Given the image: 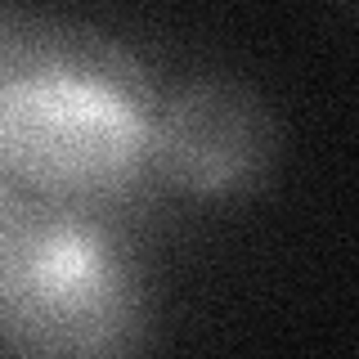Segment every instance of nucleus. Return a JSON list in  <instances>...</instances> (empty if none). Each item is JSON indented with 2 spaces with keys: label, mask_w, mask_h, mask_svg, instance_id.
<instances>
[{
  "label": "nucleus",
  "mask_w": 359,
  "mask_h": 359,
  "mask_svg": "<svg viewBox=\"0 0 359 359\" xmlns=\"http://www.w3.org/2000/svg\"><path fill=\"white\" fill-rule=\"evenodd\" d=\"M157 95L126 45L0 18V198L121 211L153 180Z\"/></svg>",
  "instance_id": "f257e3e1"
},
{
  "label": "nucleus",
  "mask_w": 359,
  "mask_h": 359,
  "mask_svg": "<svg viewBox=\"0 0 359 359\" xmlns=\"http://www.w3.org/2000/svg\"><path fill=\"white\" fill-rule=\"evenodd\" d=\"M112 216L0 198V351L95 359L149 341V274Z\"/></svg>",
  "instance_id": "f03ea898"
},
{
  "label": "nucleus",
  "mask_w": 359,
  "mask_h": 359,
  "mask_svg": "<svg viewBox=\"0 0 359 359\" xmlns=\"http://www.w3.org/2000/svg\"><path fill=\"white\" fill-rule=\"evenodd\" d=\"M149 162L153 180L184 198H247L274 175L278 121L247 81L224 72H198L157 104Z\"/></svg>",
  "instance_id": "7ed1b4c3"
},
{
  "label": "nucleus",
  "mask_w": 359,
  "mask_h": 359,
  "mask_svg": "<svg viewBox=\"0 0 359 359\" xmlns=\"http://www.w3.org/2000/svg\"><path fill=\"white\" fill-rule=\"evenodd\" d=\"M0 18H5V14H0Z\"/></svg>",
  "instance_id": "20e7f679"
}]
</instances>
